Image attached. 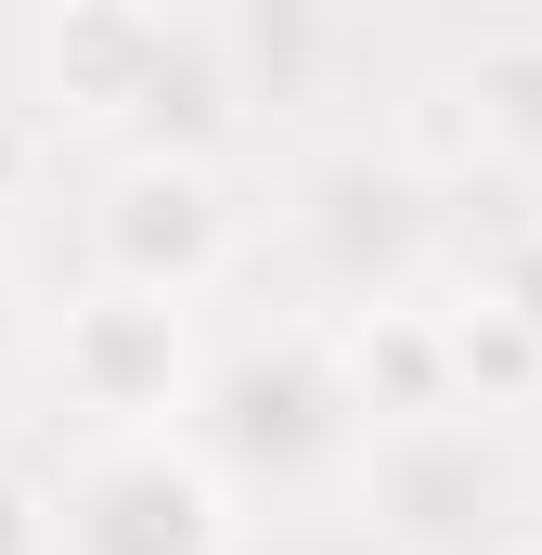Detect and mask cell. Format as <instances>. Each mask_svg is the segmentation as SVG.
<instances>
[{
	"mask_svg": "<svg viewBox=\"0 0 542 555\" xmlns=\"http://www.w3.org/2000/svg\"><path fill=\"white\" fill-rule=\"evenodd\" d=\"M452 375H465V414H517V401H542V323L504 310L491 284H465V297H452Z\"/></svg>",
	"mask_w": 542,
	"mask_h": 555,
	"instance_id": "cell-9",
	"label": "cell"
},
{
	"mask_svg": "<svg viewBox=\"0 0 542 555\" xmlns=\"http://www.w3.org/2000/svg\"><path fill=\"white\" fill-rule=\"evenodd\" d=\"M181 26H194V13H168V0H52V26H39V91H52V117L142 130V104H155Z\"/></svg>",
	"mask_w": 542,
	"mask_h": 555,
	"instance_id": "cell-7",
	"label": "cell"
},
{
	"mask_svg": "<svg viewBox=\"0 0 542 555\" xmlns=\"http://www.w3.org/2000/svg\"><path fill=\"white\" fill-rule=\"evenodd\" d=\"M194 439L233 465V491H310V478H336L375 426L349 401V375H336V336H323V323H284L259 349H220V362H207Z\"/></svg>",
	"mask_w": 542,
	"mask_h": 555,
	"instance_id": "cell-2",
	"label": "cell"
},
{
	"mask_svg": "<svg viewBox=\"0 0 542 555\" xmlns=\"http://www.w3.org/2000/svg\"><path fill=\"white\" fill-rule=\"evenodd\" d=\"M52 375L91 426H194V388H207L194 297L91 272V297H65V323H52Z\"/></svg>",
	"mask_w": 542,
	"mask_h": 555,
	"instance_id": "cell-3",
	"label": "cell"
},
{
	"mask_svg": "<svg viewBox=\"0 0 542 555\" xmlns=\"http://www.w3.org/2000/svg\"><path fill=\"white\" fill-rule=\"evenodd\" d=\"M465 104H478V142H491V168H504V181H542V26L491 39V52L465 65Z\"/></svg>",
	"mask_w": 542,
	"mask_h": 555,
	"instance_id": "cell-10",
	"label": "cell"
},
{
	"mask_svg": "<svg viewBox=\"0 0 542 555\" xmlns=\"http://www.w3.org/2000/svg\"><path fill=\"white\" fill-rule=\"evenodd\" d=\"M26 181H39V130H26V117H0V207H13Z\"/></svg>",
	"mask_w": 542,
	"mask_h": 555,
	"instance_id": "cell-15",
	"label": "cell"
},
{
	"mask_svg": "<svg viewBox=\"0 0 542 555\" xmlns=\"http://www.w3.org/2000/svg\"><path fill=\"white\" fill-rule=\"evenodd\" d=\"M0 555H52V465H0Z\"/></svg>",
	"mask_w": 542,
	"mask_h": 555,
	"instance_id": "cell-12",
	"label": "cell"
},
{
	"mask_svg": "<svg viewBox=\"0 0 542 555\" xmlns=\"http://www.w3.org/2000/svg\"><path fill=\"white\" fill-rule=\"evenodd\" d=\"M26 349H39V323H26V284H13V259H0V388L26 375Z\"/></svg>",
	"mask_w": 542,
	"mask_h": 555,
	"instance_id": "cell-14",
	"label": "cell"
},
{
	"mask_svg": "<svg viewBox=\"0 0 542 555\" xmlns=\"http://www.w3.org/2000/svg\"><path fill=\"white\" fill-rule=\"evenodd\" d=\"M439 233V181L413 155H323L297 181V246L336 297H413V259Z\"/></svg>",
	"mask_w": 542,
	"mask_h": 555,
	"instance_id": "cell-6",
	"label": "cell"
},
{
	"mask_svg": "<svg viewBox=\"0 0 542 555\" xmlns=\"http://www.w3.org/2000/svg\"><path fill=\"white\" fill-rule=\"evenodd\" d=\"M246 491L194 426H91L52 465V555H233Z\"/></svg>",
	"mask_w": 542,
	"mask_h": 555,
	"instance_id": "cell-1",
	"label": "cell"
},
{
	"mask_svg": "<svg viewBox=\"0 0 542 555\" xmlns=\"http://www.w3.org/2000/svg\"><path fill=\"white\" fill-rule=\"evenodd\" d=\"M362 491L388 504L375 530L401 555H478L517 517V465H504V439H478V414H426V426L362 439Z\"/></svg>",
	"mask_w": 542,
	"mask_h": 555,
	"instance_id": "cell-4",
	"label": "cell"
},
{
	"mask_svg": "<svg viewBox=\"0 0 542 555\" xmlns=\"http://www.w3.org/2000/svg\"><path fill=\"white\" fill-rule=\"evenodd\" d=\"M478 284H491L504 310H530V323H542V220H517V233L491 246V272H478Z\"/></svg>",
	"mask_w": 542,
	"mask_h": 555,
	"instance_id": "cell-13",
	"label": "cell"
},
{
	"mask_svg": "<svg viewBox=\"0 0 542 555\" xmlns=\"http://www.w3.org/2000/svg\"><path fill=\"white\" fill-rule=\"evenodd\" d=\"M91 272L155 284V297H207L233 272V194L220 155H130L91 207Z\"/></svg>",
	"mask_w": 542,
	"mask_h": 555,
	"instance_id": "cell-5",
	"label": "cell"
},
{
	"mask_svg": "<svg viewBox=\"0 0 542 555\" xmlns=\"http://www.w3.org/2000/svg\"><path fill=\"white\" fill-rule=\"evenodd\" d=\"M401 155L426 168V181H465V168H491V142H478V104H465V78L413 91V117H401Z\"/></svg>",
	"mask_w": 542,
	"mask_h": 555,
	"instance_id": "cell-11",
	"label": "cell"
},
{
	"mask_svg": "<svg viewBox=\"0 0 542 555\" xmlns=\"http://www.w3.org/2000/svg\"><path fill=\"white\" fill-rule=\"evenodd\" d=\"M323 336H336V375H349V401H362L375 439H388V426H426V414H465L452 310H426V297H349Z\"/></svg>",
	"mask_w": 542,
	"mask_h": 555,
	"instance_id": "cell-8",
	"label": "cell"
}]
</instances>
